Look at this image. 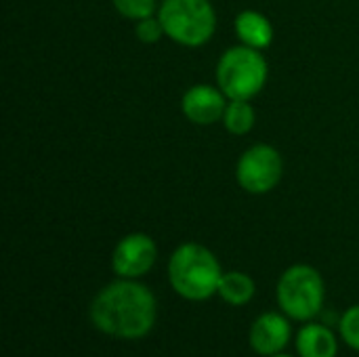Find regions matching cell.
Wrapping results in <instances>:
<instances>
[{"mask_svg":"<svg viewBox=\"0 0 359 357\" xmlns=\"http://www.w3.org/2000/svg\"><path fill=\"white\" fill-rule=\"evenodd\" d=\"M257 292V286H255V280L244 274V271H227L223 274L221 278V284H219V297L233 305V307H242L246 303L252 301Z\"/></svg>","mask_w":359,"mask_h":357,"instance_id":"obj_12","label":"cell"},{"mask_svg":"<svg viewBox=\"0 0 359 357\" xmlns=\"http://www.w3.org/2000/svg\"><path fill=\"white\" fill-rule=\"evenodd\" d=\"M223 269L219 259L198 242L181 244L168 261L172 290L187 301H208L219 292Z\"/></svg>","mask_w":359,"mask_h":357,"instance_id":"obj_2","label":"cell"},{"mask_svg":"<svg viewBox=\"0 0 359 357\" xmlns=\"http://www.w3.org/2000/svg\"><path fill=\"white\" fill-rule=\"evenodd\" d=\"M156 259L158 246L147 234H128L111 252V269L118 278L137 280L151 271Z\"/></svg>","mask_w":359,"mask_h":357,"instance_id":"obj_7","label":"cell"},{"mask_svg":"<svg viewBox=\"0 0 359 357\" xmlns=\"http://www.w3.org/2000/svg\"><path fill=\"white\" fill-rule=\"evenodd\" d=\"M114 8L124 17V19H145L156 13V0H111Z\"/></svg>","mask_w":359,"mask_h":357,"instance_id":"obj_14","label":"cell"},{"mask_svg":"<svg viewBox=\"0 0 359 357\" xmlns=\"http://www.w3.org/2000/svg\"><path fill=\"white\" fill-rule=\"evenodd\" d=\"M217 86L227 99L250 101L257 97L269 76L267 59L259 48L240 44L227 48L217 63Z\"/></svg>","mask_w":359,"mask_h":357,"instance_id":"obj_3","label":"cell"},{"mask_svg":"<svg viewBox=\"0 0 359 357\" xmlns=\"http://www.w3.org/2000/svg\"><path fill=\"white\" fill-rule=\"evenodd\" d=\"M255 107L250 105V101L244 99H229L225 114H223V124L227 128V133L231 135H248L255 126Z\"/></svg>","mask_w":359,"mask_h":357,"instance_id":"obj_13","label":"cell"},{"mask_svg":"<svg viewBox=\"0 0 359 357\" xmlns=\"http://www.w3.org/2000/svg\"><path fill=\"white\" fill-rule=\"evenodd\" d=\"M233 27H236V34H238L240 42L246 44V46L263 50V48H267L273 42V25L259 11H252V8L242 11L236 17Z\"/></svg>","mask_w":359,"mask_h":357,"instance_id":"obj_11","label":"cell"},{"mask_svg":"<svg viewBox=\"0 0 359 357\" xmlns=\"http://www.w3.org/2000/svg\"><path fill=\"white\" fill-rule=\"evenodd\" d=\"M158 17L166 36L181 46H202L217 29V13L210 0H164Z\"/></svg>","mask_w":359,"mask_h":357,"instance_id":"obj_4","label":"cell"},{"mask_svg":"<svg viewBox=\"0 0 359 357\" xmlns=\"http://www.w3.org/2000/svg\"><path fill=\"white\" fill-rule=\"evenodd\" d=\"M339 330H341L343 341H345L351 349L359 351V305L349 307V309L343 314V318H341V322H339Z\"/></svg>","mask_w":359,"mask_h":357,"instance_id":"obj_15","label":"cell"},{"mask_svg":"<svg viewBox=\"0 0 359 357\" xmlns=\"http://www.w3.org/2000/svg\"><path fill=\"white\" fill-rule=\"evenodd\" d=\"M271 357H292V356H288V353H284V351H282V353H278V356H271Z\"/></svg>","mask_w":359,"mask_h":357,"instance_id":"obj_17","label":"cell"},{"mask_svg":"<svg viewBox=\"0 0 359 357\" xmlns=\"http://www.w3.org/2000/svg\"><path fill=\"white\" fill-rule=\"evenodd\" d=\"M229 99L219 86L210 84H194L189 90H185L181 99V112L185 118L200 126H210L223 120L225 107Z\"/></svg>","mask_w":359,"mask_h":357,"instance_id":"obj_8","label":"cell"},{"mask_svg":"<svg viewBox=\"0 0 359 357\" xmlns=\"http://www.w3.org/2000/svg\"><path fill=\"white\" fill-rule=\"evenodd\" d=\"M284 175V160L280 151L267 143H257L248 147L236 166V179L240 187L248 194L261 196L269 194Z\"/></svg>","mask_w":359,"mask_h":357,"instance_id":"obj_6","label":"cell"},{"mask_svg":"<svg viewBox=\"0 0 359 357\" xmlns=\"http://www.w3.org/2000/svg\"><path fill=\"white\" fill-rule=\"evenodd\" d=\"M276 295L282 314L297 322H311L324 307V278L311 265H292L280 276Z\"/></svg>","mask_w":359,"mask_h":357,"instance_id":"obj_5","label":"cell"},{"mask_svg":"<svg viewBox=\"0 0 359 357\" xmlns=\"http://www.w3.org/2000/svg\"><path fill=\"white\" fill-rule=\"evenodd\" d=\"M290 330L292 328H290V322H288V316L286 314L267 311V314H261L252 322L248 341H250V347L259 356H278L288 345Z\"/></svg>","mask_w":359,"mask_h":357,"instance_id":"obj_9","label":"cell"},{"mask_svg":"<svg viewBox=\"0 0 359 357\" xmlns=\"http://www.w3.org/2000/svg\"><path fill=\"white\" fill-rule=\"evenodd\" d=\"M135 34L145 44H156L162 36H166L160 17H154V15L151 17H145V19H139L137 25H135Z\"/></svg>","mask_w":359,"mask_h":357,"instance_id":"obj_16","label":"cell"},{"mask_svg":"<svg viewBox=\"0 0 359 357\" xmlns=\"http://www.w3.org/2000/svg\"><path fill=\"white\" fill-rule=\"evenodd\" d=\"M297 353L301 357H337L339 343L328 326L309 322L297 335Z\"/></svg>","mask_w":359,"mask_h":357,"instance_id":"obj_10","label":"cell"},{"mask_svg":"<svg viewBox=\"0 0 359 357\" xmlns=\"http://www.w3.org/2000/svg\"><path fill=\"white\" fill-rule=\"evenodd\" d=\"M158 318L154 292L137 280H116L101 288L90 303L93 326L114 339L135 341L151 332Z\"/></svg>","mask_w":359,"mask_h":357,"instance_id":"obj_1","label":"cell"}]
</instances>
